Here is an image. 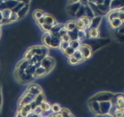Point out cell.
I'll list each match as a JSON object with an SVG mask.
<instances>
[{
  "label": "cell",
  "instance_id": "e575fe53",
  "mask_svg": "<svg viewBox=\"0 0 124 117\" xmlns=\"http://www.w3.org/2000/svg\"><path fill=\"white\" fill-rule=\"evenodd\" d=\"M14 117H23L20 114V113H19V112L18 111V110H17V111H16V114H15V116H14ZM28 117H30L28 116Z\"/></svg>",
  "mask_w": 124,
  "mask_h": 117
},
{
  "label": "cell",
  "instance_id": "2e32d148",
  "mask_svg": "<svg viewBox=\"0 0 124 117\" xmlns=\"http://www.w3.org/2000/svg\"><path fill=\"white\" fill-rule=\"evenodd\" d=\"M64 26V24L62 23H57L54 25L50 31V33L51 34H59L60 30Z\"/></svg>",
  "mask_w": 124,
  "mask_h": 117
},
{
  "label": "cell",
  "instance_id": "83f0119b",
  "mask_svg": "<svg viewBox=\"0 0 124 117\" xmlns=\"http://www.w3.org/2000/svg\"><path fill=\"white\" fill-rule=\"evenodd\" d=\"M69 46H70V42H66L62 41L61 45H60V49L62 52H63V51H64L65 49H66Z\"/></svg>",
  "mask_w": 124,
  "mask_h": 117
},
{
  "label": "cell",
  "instance_id": "9c48e42d",
  "mask_svg": "<svg viewBox=\"0 0 124 117\" xmlns=\"http://www.w3.org/2000/svg\"><path fill=\"white\" fill-rule=\"evenodd\" d=\"M31 64V63L29 60L23 58L17 63L15 69L24 71Z\"/></svg>",
  "mask_w": 124,
  "mask_h": 117
},
{
  "label": "cell",
  "instance_id": "52a82bcc",
  "mask_svg": "<svg viewBox=\"0 0 124 117\" xmlns=\"http://www.w3.org/2000/svg\"><path fill=\"white\" fill-rule=\"evenodd\" d=\"M17 110L23 117H28L33 112L31 104H26L19 108Z\"/></svg>",
  "mask_w": 124,
  "mask_h": 117
},
{
  "label": "cell",
  "instance_id": "cb8c5ba5",
  "mask_svg": "<svg viewBox=\"0 0 124 117\" xmlns=\"http://www.w3.org/2000/svg\"><path fill=\"white\" fill-rule=\"evenodd\" d=\"M52 27H53V26H49V25H47L45 23L42 26H40V28L42 31H43L45 32H50V31L51 30Z\"/></svg>",
  "mask_w": 124,
  "mask_h": 117
},
{
  "label": "cell",
  "instance_id": "ffe728a7",
  "mask_svg": "<svg viewBox=\"0 0 124 117\" xmlns=\"http://www.w3.org/2000/svg\"><path fill=\"white\" fill-rule=\"evenodd\" d=\"M75 51L76 50H75L73 48H72L71 47L69 46L66 49H65L64 51H63L62 52H63L64 55H65V56L68 57L69 58V57L73 56Z\"/></svg>",
  "mask_w": 124,
  "mask_h": 117
},
{
  "label": "cell",
  "instance_id": "ac0fdd59",
  "mask_svg": "<svg viewBox=\"0 0 124 117\" xmlns=\"http://www.w3.org/2000/svg\"><path fill=\"white\" fill-rule=\"evenodd\" d=\"M62 109V107L59 103H55L51 104V111L53 114L61 112Z\"/></svg>",
  "mask_w": 124,
  "mask_h": 117
},
{
  "label": "cell",
  "instance_id": "30bf717a",
  "mask_svg": "<svg viewBox=\"0 0 124 117\" xmlns=\"http://www.w3.org/2000/svg\"><path fill=\"white\" fill-rule=\"evenodd\" d=\"M45 23L51 26H53L57 24L55 18L50 14L45 13L44 15Z\"/></svg>",
  "mask_w": 124,
  "mask_h": 117
},
{
  "label": "cell",
  "instance_id": "7a4b0ae2",
  "mask_svg": "<svg viewBox=\"0 0 124 117\" xmlns=\"http://www.w3.org/2000/svg\"><path fill=\"white\" fill-rule=\"evenodd\" d=\"M14 76L17 81L21 84H26L35 79V77L26 73L24 71L15 69Z\"/></svg>",
  "mask_w": 124,
  "mask_h": 117
},
{
  "label": "cell",
  "instance_id": "5b68a950",
  "mask_svg": "<svg viewBox=\"0 0 124 117\" xmlns=\"http://www.w3.org/2000/svg\"><path fill=\"white\" fill-rule=\"evenodd\" d=\"M51 40L50 42V48L53 49H60V45L62 42L61 38L59 34H51Z\"/></svg>",
  "mask_w": 124,
  "mask_h": 117
},
{
  "label": "cell",
  "instance_id": "1f68e13d",
  "mask_svg": "<svg viewBox=\"0 0 124 117\" xmlns=\"http://www.w3.org/2000/svg\"><path fill=\"white\" fill-rule=\"evenodd\" d=\"M36 23L39 26H42L43 24H45L44 16L42 18H40V19H39L37 20H36Z\"/></svg>",
  "mask_w": 124,
  "mask_h": 117
},
{
  "label": "cell",
  "instance_id": "603a6c76",
  "mask_svg": "<svg viewBox=\"0 0 124 117\" xmlns=\"http://www.w3.org/2000/svg\"><path fill=\"white\" fill-rule=\"evenodd\" d=\"M73 56L74 57H75L76 59H77L79 62H80L83 59L82 54L80 51L79 50V49L75 51V52L74 53V54L73 55Z\"/></svg>",
  "mask_w": 124,
  "mask_h": 117
},
{
  "label": "cell",
  "instance_id": "ba28073f",
  "mask_svg": "<svg viewBox=\"0 0 124 117\" xmlns=\"http://www.w3.org/2000/svg\"><path fill=\"white\" fill-rule=\"evenodd\" d=\"M49 73V72L46 68L41 65L36 67L35 73L34 74V76L35 78H41L46 76Z\"/></svg>",
  "mask_w": 124,
  "mask_h": 117
},
{
  "label": "cell",
  "instance_id": "9a60e30c",
  "mask_svg": "<svg viewBox=\"0 0 124 117\" xmlns=\"http://www.w3.org/2000/svg\"><path fill=\"white\" fill-rule=\"evenodd\" d=\"M45 13V12L43 10L41 9H36L34 10L32 13V17L36 21L44 17Z\"/></svg>",
  "mask_w": 124,
  "mask_h": 117
},
{
  "label": "cell",
  "instance_id": "4fadbf2b",
  "mask_svg": "<svg viewBox=\"0 0 124 117\" xmlns=\"http://www.w3.org/2000/svg\"><path fill=\"white\" fill-rule=\"evenodd\" d=\"M46 100V96L44 92H41L36 95L33 101L36 104L37 106H39L42 103Z\"/></svg>",
  "mask_w": 124,
  "mask_h": 117
},
{
  "label": "cell",
  "instance_id": "8fae6325",
  "mask_svg": "<svg viewBox=\"0 0 124 117\" xmlns=\"http://www.w3.org/2000/svg\"><path fill=\"white\" fill-rule=\"evenodd\" d=\"M51 38V34L49 32H46L42 37V41L44 45L48 47L49 49L50 48Z\"/></svg>",
  "mask_w": 124,
  "mask_h": 117
},
{
  "label": "cell",
  "instance_id": "5bb4252c",
  "mask_svg": "<svg viewBox=\"0 0 124 117\" xmlns=\"http://www.w3.org/2000/svg\"><path fill=\"white\" fill-rule=\"evenodd\" d=\"M79 50L80 51L83 58H87L90 56V50L88 47L86 45H81Z\"/></svg>",
  "mask_w": 124,
  "mask_h": 117
},
{
  "label": "cell",
  "instance_id": "e0dca14e",
  "mask_svg": "<svg viewBox=\"0 0 124 117\" xmlns=\"http://www.w3.org/2000/svg\"><path fill=\"white\" fill-rule=\"evenodd\" d=\"M64 26L68 31V32L73 31L76 28V22L73 20H70V21H67L64 24Z\"/></svg>",
  "mask_w": 124,
  "mask_h": 117
},
{
  "label": "cell",
  "instance_id": "f546056e",
  "mask_svg": "<svg viewBox=\"0 0 124 117\" xmlns=\"http://www.w3.org/2000/svg\"><path fill=\"white\" fill-rule=\"evenodd\" d=\"M3 102V96H2V87L0 83V113L1 111L2 106Z\"/></svg>",
  "mask_w": 124,
  "mask_h": 117
},
{
  "label": "cell",
  "instance_id": "7402d4cb",
  "mask_svg": "<svg viewBox=\"0 0 124 117\" xmlns=\"http://www.w3.org/2000/svg\"><path fill=\"white\" fill-rule=\"evenodd\" d=\"M70 46L73 48L75 50H77L79 49L81 45L78 39H76L71 40V41L70 42Z\"/></svg>",
  "mask_w": 124,
  "mask_h": 117
},
{
  "label": "cell",
  "instance_id": "7c38bea8",
  "mask_svg": "<svg viewBox=\"0 0 124 117\" xmlns=\"http://www.w3.org/2000/svg\"><path fill=\"white\" fill-rule=\"evenodd\" d=\"M30 10V5L25 4L16 13L18 14L19 19L24 18L28 13Z\"/></svg>",
  "mask_w": 124,
  "mask_h": 117
},
{
  "label": "cell",
  "instance_id": "3957f363",
  "mask_svg": "<svg viewBox=\"0 0 124 117\" xmlns=\"http://www.w3.org/2000/svg\"><path fill=\"white\" fill-rule=\"evenodd\" d=\"M41 65L46 68L50 73L56 65V60L53 57L47 56L41 61Z\"/></svg>",
  "mask_w": 124,
  "mask_h": 117
},
{
  "label": "cell",
  "instance_id": "8992f818",
  "mask_svg": "<svg viewBox=\"0 0 124 117\" xmlns=\"http://www.w3.org/2000/svg\"><path fill=\"white\" fill-rule=\"evenodd\" d=\"M26 91L34 95V96H35L38 94L43 92V91L41 86L38 84L35 83L30 84Z\"/></svg>",
  "mask_w": 124,
  "mask_h": 117
},
{
  "label": "cell",
  "instance_id": "6da1fadb",
  "mask_svg": "<svg viewBox=\"0 0 124 117\" xmlns=\"http://www.w3.org/2000/svg\"><path fill=\"white\" fill-rule=\"evenodd\" d=\"M27 50L31 52L33 55L45 57L48 56L49 48L45 45H34L29 47Z\"/></svg>",
  "mask_w": 124,
  "mask_h": 117
},
{
  "label": "cell",
  "instance_id": "4316f807",
  "mask_svg": "<svg viewBox=\"0 0 124 117\" xmlns=\"http://www.w3.org/2000/svg\"><path fill=\"white\" fill-rule=\"evenodd\" d=\"M79 62L77 59H76L75 57H74L73 56L68 58V63L70 65H77L78 63H79Z\"/></svg>",
  "mask_w": 124,
  "mask_h": 117
},
{
  "label": "cell",
  "instance_id": "4dcf8cb0",
  "mask_svg": "<svg viewBox=\"0 0 124 117\" xmlns=\"http://www.w3.org/2000/svg\"><path fill=\"white\" fill-rule=\"evenodd\" d=\"M61 40H62V41L66 42H70L71 40V38H70L69 35H68V34L62 37L61 38Z\"/></svg>",
  "mask_w": 124,
  "mask_h": 117
},
{
  "label": "cell",
  "instance_id": "484cf974",
  "mask_svg": "<svg viewBox=\"0 0 124 117\" xmlns=\"http://www.w3.org/2000/svg\"><path fill=\"white\" fill-rule=\"evenodd\" d=\"M61 111L64 114V117H74L70 111L67 108H62Z\"/></svg>",
  "mask_w": 124,
  "mask_h": 117
},
{
  "label": "cell",
  "instance_id": "d6a6232c",
  "mask_svg": "<svg viewBox=\"0 0 124 117\" xmlns=\"http://www.w3.org/2000/svg\"><path fill=\"white\" fill-rule=\"evenodd\" d=\"M30 117H41L40 113L36 111L32 112L29 115Z\"/></svg>",
  "mask_w": 124,
  "mask_h": 117
},
{
  "label": "cell",
  "instance_id": "d6986e66",
  "mask_svg": "<svg viewBox=\"0 0 124 117\" xmlns=\"http://www.w3.org/2000/svg\"><path fill=\"white\" fill-rule=\"evenodd\" d=\"M36 67L35 65L31 64L25 70L24 72L28 75L34 76V74L35 73Z\"/></svg>",
  "mask_w": 124,
  "mask_h": 117
},
{
  "label": "cell",
  "instance_id": "d4e9b609",
  "mask_svg": "<svg viewBox=\"0 0 124 117\" xmlns=\"http://www.w3.org/2000/svg\"><path fill=\"white\" fill-rule=\"evenodd\" d=\"M18 20H19V17H18L17 13L16 12H13L12 13V14L11 15V17L9 21V24L16 22Z\"/></svg>",
  "mask_w": 124,
  "mask_h": 117
},
{
  "label": "cell",
  "instance_id": "d590c367",
  "mask_svg": "<svg viewBox=\"0 0 124 117\" xmlns=\"http://www.w3.org/2000/svg\"><path fill=\"white\" fill-rule=\"evenodd\" d=\"M123 114L121 112H117L116 114V117H122Z\"/></svg>",
  "mask_w": 124,
  "mask_h": 117
},
{
  "label": "cell",
  "instance_id": "277c9868",
  "mask_svg": "<svg viewBox=\"0 0 124 117\" xmlns=\"http://www.w3.org/2000/svg\"><path fill=\"white\" fill-rule=\"evenodd\" d=\"M34 95L26 91L18 100L17 102L18 108L26 104H31L34 100Z\"/></svg>",
  "mask_w": 124,
  "mask_h": 117
},
{
  "label": "cell",
  "instance_id": "836d02e7",
  "mask_svg": "<svg viewBox=\"0 0 124 117\" xmlns=\"http://www.w3.org/2000/svg\"><path fill=\"white\" fill-rule=\"evenodd\" d=\"M118 104H119V105L120 106H122L123 105V104H124V101H123V100H122V98L119 99L118 100Z\"/></svg>",
  "mask_w": 124,
  "mask_h": 117
},
{
  "label": "cell",
  "instance_id": "44dd1931",
  "mask_svg": "<svg viewBox=\"0 0 124 117\" xmlns=\"http://www.w3.org/2000/svg\"><path fill=\"white\" fill-rule=\"evenodd\" d=\"M5 2L7 4L8 8L11 10L16 7L19 3V1L17 0H6Z\"/></svg>",
  "mask_w": 124,
  "mask_h": 117
},
{
  "label": "cell",
  "instance_id": "f1b7e54d",
  "mask_svg": "<svg viewBox=\"0 0 124 117\" xmlns=\"http://www.w3.org/2000/svg\"><path fill=\"white\" fill-rule=\"evenodd\" d=\"M68 33V31L67 30L65 27L64 26L60 30L59 32V35L61 37V38H62V37L67 34Z\"/></svg>",
  "mask_w": 124,
  "mask_h": 117
}]
</instances>
